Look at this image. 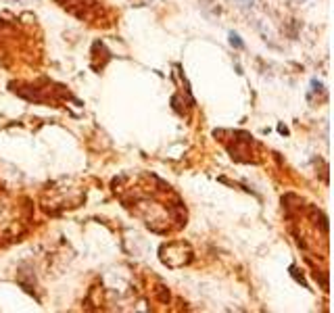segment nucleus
Masks as SVG:
<instances>
[{
	"mask_svg": "<svg viewBox=\"0 0 334 313\" xmlns=\"http://www.w3.org/2000/svg\"><path fill=\"white\" fill-rule=\"evenodd\" d=\"M230 44L234 48H244V42L240 40V36L238 34H234V32H230Z\"/></svg>",
	"mask_w": 334,
	"mask_h": 313,
	"instance_id": "obj_1",
	"label": "nucleus"
}]
</instances>
